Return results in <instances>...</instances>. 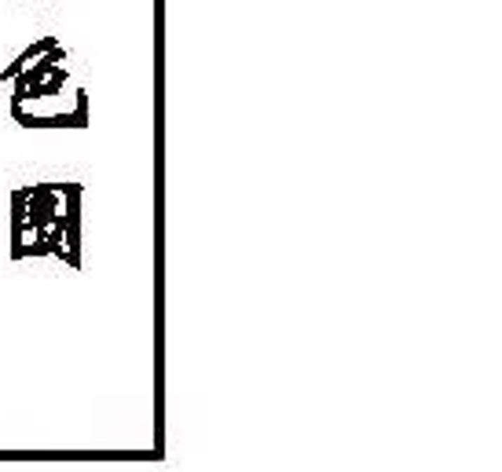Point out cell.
<instances>
[{
    "instance_id": "cell-1",
    "label": "cell",
    "mask_w": 502,
    "mask_h": 472,
    "mask_svg": "<svg viewBox=\"0 0 502 472\" xmlns=\"http://www.w3.org/2000/svg\"><path fill=\"white\" fill-rule=\"evenodd\" d=\"M62 59H67V48H62V44H52L48 52H41L26 70H19V74L11 77V85H15V88H11V99H19V103H22L26 88H29V85H37V81H44V77H48V70L59 67Z\"/></svg>"
},
{
    "instance_id": "cell-2",
    "label": "cell",
    "mask_w": 502,
    "mask_h": 472,
    "mask_svg": "<svg viewBox=\"0 0 502 472\" xmlns=\"http://www.w3.org/2000/svg\"><path fill=\"white\" fill-rule=\"evenodd\" d=\"M11 118L22 128H88L85 113H52V118H41V113H26L19 99H11Z\"/></svg>"
},
{
    "instance_id": "cell-3",
    "label": "cell",
    "mask_w": 502,
    "mask_h": 472,
    "mask_svg": "<svg viewBox=\"0 0 502 472\" xmlns=\"http://www.w3.org/2000/svg\"><path fill=\"white\" fill-rule=\"evenodd\" d=\"M67 81H70V74H67V70H62V67H52L44 81H37V85H29V88H26L22 103H26V99H48V95H59Z\"/></svg>"
},
{
    "instance_id": "cell-4",
    "label": "cell",
    "mask_w": 502,
    "mask_h": 472,
    "mask_svg": "<svg viewBox=\"0 0 502 472\" xmlns=\"http://www.w3.org/2000/svg\"><path fill=\"white\" fill-rule=\"evenodd\" d=\"M52 44H59V41H55V37H41V41H34V44H26V48H22V55H15V62H11V67H4V70H0V81H11L19 70H26V67H29V62H34L41 52H48Z\"/></svg>"
}]
</instances>
